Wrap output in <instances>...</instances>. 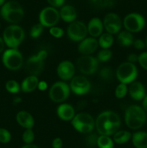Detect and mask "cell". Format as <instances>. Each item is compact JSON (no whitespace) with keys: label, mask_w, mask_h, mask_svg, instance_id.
<instances>
[{"label":"cell","mask_w":147,"mask_h":148,"mask_svg":"<svg viewBox=\"0 0 147 148\" xmlns=\"http://www.w3.org/2000/svg\"><path fill=\"white\" fill-rule=\"evenodd\" d=\"M4 1H5V0H0V6L3 5L4 3Z\"/></svg>","instance_id":"681fc988"},{"label":"cell","mask_w":147,"mask_h":148,"mask_svg":"<svg viewBox=\"0 0 147 148\" xmlns=\"http://www.w3.org/2000/svg\"><path fill=\"white\" fill-rule=\"evenodd\" d=\"M46 50H41L35 55L30 56L26 62V69L31 75L37 76L41 73L44 67V61L47 58Z\"/></svg>","instance_id":"8992f818"},{"label":"cell","mask_w":147,"mask_h":148,"mask_svg":"<svg viewBox=\"0 0 147 148\" xmlns=\"http://www.w3.org/2000/svg\"><path fill=\"white\" fill-rule=\"evenodd\" d=\"M11 134L8 130L4 128H0V143H8L11 140Z\"/></svg>","instance_id":"d590c367"},{"label":"cell","mask_w":147,"mask_h":148,"mask_svg":"<svg viewBox=\"0 0 147 148\" xmlns=\"http://www.w3.org/2000/svg\"><path fill=\"white\" fill-rule=\"evenodd\" d=\"M37 88L40 90H46L48 88V84L46 81H39Z\"/></svg>","instance_id":"ee69618b"},{"label":"cell","mask_w":147,"mask_h":148,"mask_svg":"<svg viewBox=\"0 0 147 148\" xmlns=\"http://www.w3.org/2000/svg\"><path fill=\"white\" fill-rule=\"evenodd\" d=\"M131 132L128 131H125V130H120V131H118L113 134V142L116 144L118 145H122L125 143H128L130 140L131 139Z\"/></svg>","instance_id":"484cf974"},{"label":"cell","mask_w":147,"mask_h":148,"mask_svg":"<svg viewBox=\"0 0 147 148\" xmlns=\"http://www.w3.org/2000/svg\"><path fill=\"white\" fill-rule=\"evenodd\" d=\"M138 62L143 69L147 70V52H143L138 56Z\"/></svg>","instance_id":"8d00e7d4"},{"label":"cell","mask_w":147,"mask_h":148,"mask_svg":"<svg viewBox=\"0 0 147 148\" xmlns=\"http://www.w3.org/2000/svg\"><path fill=\"white\" fill-rule=\"evenodd\" d=\"M128 92L131 98L135 101H143L146 95V89L144 85L140 82H133L131 83L129 88H128Z\"/></svg>","instance_id":"e0dca14e"},{"label":"cell","mask_w":147,"mask_h":148,"mask_svg":"<svg viewBox=\"0 0 147 148\" xmlns=\"http://www.w3.org/2000/svg\"><path fill=\"white\" fill-rule=\"evenodd\" d=\"M22 101V99L20 98H19V97H16L14 99V101H13V102H14V103H20V102Z\"/></svg>","instance_id":"c3c4849f"},{"label":"cell","mask_w":147,"mask_h":148,"mask_svg":"<svg viewBox=\"0 0 147 148\" xmlns=\"http://www.w3.org/2000/svg\"><path fill=\"white\" fill-rule=\"evenodd\" d=\"M4 44H5V43H4V40L0 38V53H1V51H3V50H4Z\"/></svg>","instance_id":"7dc6e473"},{"label":"cell","mask_w":147,"mask_h":148,"mask_svg":"<svg viewBox=\"0 0 147 148\" xmlns=\"http://www.w3.org/2000/svg\"><path fill=\"white\" fill-rule=\"evenodd\" d=\"M53 148H62L63 147V141L60 137H56L52 142Z\"/></svg>","instance_id":"60d3db41"},{"label":"cell","mask_w":147,"mask_h":148,"mask_svg":"<svg viewBox=\"0 0 147 148\" xmlns=\"http://www.w3.org/2000/svg\"><path fill=\"white\" fill-rule=\"evenodd\" d=\"M97 139L98 136H97L95 134H91L86 137V143L87 145L90 146V147H95L97 143Z\"/></svg>","instance_id":"f35d334b"},{"label":"cell","mask_w":147,"mask_h":148,"mask_svg":"<svg viewBox=\"0 0 147 148\" xmlns=\"http://www.w3.org/2000/svg\"><path fill=\"white\" fill-rule=\"evenodd\" d=\"M103 26L106 31L110 34L119 33L122 27V21L119 16L115 13L107 14L104 18Z\"/></svg>","instance_id":"5bb4252c"},{"label":"cell","mask_w":147,"mask_h":148,"mask_svg":"<svg viewBox=\"0 0 147 148\" xmlns=\"http://www.w3.org/2000/svg\"><path fill=\"white\" fill-rule=\"evenodd\" d=\"M60 17L66 23H73L76 20L77 13L74 7L71 5H66L62 7L59 12Z\"/></svg>","instance_id":"44dd1931"},{"label":"cell","mask_w":147,"mask_h":148,"mask_svg":"<svg viewBox=\"0 0 147 148\" xmlns=\"http://www.w3.org/2000/svg\"><path fill=\"white\" fill-rule=\"evenodd\" d=\"M56 112L58 116L63 121H71L76 115L74 107L68 103L61 104L57 108Z\"/></svg>","instance_id":"d6986e66"},{"label":"cell","mask_w":147,"mask_h":148,"mask_svg":"<svg viewBox=\"0 0 147 148\" xmlns=\"http://www.w3.org/2000/svg\"><path fill=\"white\" fill-rule=\"evenodd\" d=\"M47 1L52 7L55 8V7H61L64 3L65 0H47Z\"/></svg>","instance_id":"b9f144b4"},{"label":"cell","mask_w":147,"mask_h":148,"mask_svg":"<svg viewBox=\"0 0 147 148\" xmlns=\"http://www.w3.org/2000/svg\"><path fill=\"white\" fill-rule=\"evenodd\" d=\"M70 90V87L66 82H56L49 90V98L55 103H61L69 98Z\"/></svg>","instance_id":"52a82bcc"},{"label":"cell","mask_w":147,"mask_h":148,"mask_svg":"<svg viewBox=\"0 0 147 148\" xmlns=\"http://www.w3.org/2000/svg\"><path fill=\"white\" fill-rule=\"evenodd\" d=\"M95 127L100 135L110 136L118 131V129L114 127L108 120L107 111H103L98 116L95 121Z\"/></svg>","instance_id":"30bf717a"},{"label":"cell","mask_w":147,"mask_h":148,"mask_svg":"<svg viewBox=\"0 0 147 148\" xmlns=\"http://www.w3.org/2000/svg\"><path fill=\"white\" fill-rule=\"evenodd\" d=\"M138 76V69L134 64L128 62H123L116 70V77L120 83L131 84Z\"/></svg>","instance_id":"3957f363"},{"label":"cell","mask_w":147,"mask_h":148,"mask_svg":"<svg viewBox=\"0 0 147 148\" xmlns=\"http://www.w3.org/2000/svg\"><path fill=\"white\" fill-rule=\"evenodd\" d=\"M132 143L135 148H147V132H137L131 137Z\"/></svg>","instance_id":"603a6c76"},{"label":"cell","mask_w":147,"mask_h":148,"mask_svg":"<svg viewBox=\"0 0 147 148\" xmlns=\"http://www.w3.org/2000/svg\"><path fill=\"white\" fill-rule=\"evenodd\" d=\"M74 128L82 134H88L92 132L95 126L93 117L86 113H80L74 116L71 120Z\"/></svg>","instance_id":"277c9868"},{"label":"cell","mask_w":147,"mask_h":148,"mask_svg":"<svg viewBox=\"0 0 147 148\" xmlns=\"http://www.w3.org/2000/svg\"><path fill=\"white\" fill-rule=\"evenodd\" d=\"M146 121V114L142 107L137 105L129 106L125 111V122L131 130L141 128Z\"/></svg>","instance_id":"6da1fadb"},{"label":"cell","mask_w":147,"mask_h":148,"mask_svg":"<svg viewBox=\"0 0 147 148\" xmlns=\"http://www.w3.org/2000/svg\"><path fill=\"white\" fill-rule=\"evenodd\" d=\"M97 59L94 56H82L76 62V66L79 72L83 75H93L97 72L98 68Z\"/></svg>","instance_id":"9c48e42d"},{"label":"cell","mask_w":147,"mask_h":148,"mask_svg":"<svg viewBox=\"0 0 147 148\" xmlns=\"http://www.w3.org/2000/svg\"><path fill=\"white\" fill-rule=\"evenodd\" d=\"M98 46V40L95 38H86L80 41L78 50L79 53L84 54V56H87L94 53L97 50Z\"/></svg>","instance_id":"2e32d148"},{"label":"cell","mask_w":147,"mask_h":148,"mask_svg":"<svg viewBox=\"0 0 147 148\" xmlns=\"http://www.w3.org/2000/svg\"><path fill=\"white\" fill-rule=\"evenodd\" d=\"M5 88L9 92L13 94L18 93L21 90L20 85H19L18 82L14 79H10V80L7 81L5 85Z\"/></svg>","instance_id":"f546056e"},{"label":"cell","mask_w":147,"mask_h":148,"mask_svg":"<svg viewBox=\"0 0 147 148\" xmlns=\"http://www.w3.org/2000/svg\"><path fill=\"white\" fill-rule=\"evenodd\" d=\"M146 43H147V36H146V42H145Z\"/></svg>","instance_id":"f907efd6"},{"label":"cell","mask_w":147,"mask_h":148,"mask_svg":"<svg viewBox=\"0 0 147 148\" xmlns=\"http://www.w3.org/2000/svg\"><path fill=\"white\" fill-rule=\"evenodd\" d=\"M75 66L70 61H63L57 67V74L62 80H69L74 77Z\"/></svg>","instance_id":"9a60e30c"},{"label":"cell","mask_w":147,"mask_h":148,"mask_svg":"<svg viewBox=\"0 0 147 148\" xmlns=\"http://www.w3.org/2000/svg\"><path fill=\"white\" fill-rule=\"evenodd\" d=\"M118 41L122 46L128 47L133 43L134 36L132 33L127 30L121 31L118 35Z\"/></svg>","instance_id":"cb8c5ba5"},{"label":"cell","mask_w":147,"mask_h":148,"mask_svg":"<svg viewBox=\"0 0 147 148\" xmlns=\"http://www.w3.org/2000/svg\"><path fill=\"white\" fill-rule=\"evenodd\" d=\"M38 82V77L37 76L30 75V76L27 77L25 79H24L20 85V88H21L22 92H26V93L31 92L37 88Z\"/></svg>","instance_id":"7402d4cb"},{"label":"cell","mask_w":147,"mask_h":148,"mask_svg":"<svg viewBox=\"0 0 147 148\" xmlns=\"http://www.w3.org/2000/svg\"><path fill=\"white\" fill-rule=\"evenodd\" d=\"M87 31L92 38L99 37L103 31V23L98 17H94L88 23Z\"/></svg>","instance_id":"ac0fdd59"},{"label":"cell","mask_w":147,"mask_h":148,"mask_svg":"<svg viewBox=\"0 0 147 148\" xmlns=\"http://www.w3.org/2000/svg\"><path fill=\"white\" fill-rule=\"evenodd\" d=\"M128 91V88L125 84L120 83L117 86L116 89H115V96L118 99H122L126 95L127 92Z\"/></svg>","instance_id":"d6a6232c"},{"label":"cell","mask_w":147,"mask_h":148,"mask_svg":"<svg viewBox=\"0 0 147 148\" xmlns=\"http://www.w3.org/2000/svg\"><path fill=\"white\" fill-rule=\"evenodd\" d=\"M142 108H144V110L146 112H147V95H146L145 98L143 99Z\"/></svg>","instance_id":"f6af8a7d"},{"label":"cell","mask_w":147,"mask_h":148,"mask_svg":"<svg viewBox=\"0 0 147 148\" xmlns=\"http://www.w3.org/2000/svg\"><path fill=\"white\" fill-rule=\"evenodd\" d=\"M99 77L104 81H109L111 80L113 77V72H112V69L109 66H105L102 68L99 72Z\"/></svg>","instance_id":"1f68e13d"},{"label":"cell","mask_w":147,"mask_h":148,"mask_svg":"<svg viewBox=\"0 0 147 148\" xmlns=\"http://www.w3.org/2000/svg\"><path fill=\"white\" fill-rule=\"evenodd\" d=\"M43 26L40 23L35 24L31 27L30 31V36L32 38H37L40 35L42 34L43 31Z\"/></svg>","instance_id":"836d02e7"},{"label":"cell","mask_w":147,"mask_h":148,"mask_svg":"<svg viewBox=\"0 0 147 148\" xmlns=\"http://www.w3.org/2000/svg\"><path fill=\"white\" fill-rule=\"evenodd\" d=\"M0 14L2 18L7 22L17 23L22 19L24 16V10L18 2L10 1L3 4Z\"/></svg>","instance_id":"7a4b0ae2"},{"label":"cell","mask_w":147,"mask_h":148,"mask_svg":"<svg viewBox=\"0 0 147 148\" xmlns=\"http://www.w3.org/2000/svg\"><path fill=\"white\" fill-rule=\"evenodd\" d=\"M16 120L19 125L21 126L26 130L33 129L35 121L33 116L27 111H21L18 112L16 115Z\"/></svg>","instance_id":"ffe728a7"},{"label":"cell","mask_w":147,"mask_h":148,"mask_svg":"<svg viewBox=\"0 0 147 148\" xmlns=\"http://www.w3.org/2000/svg\"><path fill=\"white\" fill-rule=\"evenodd\" d=\"M49 33L52 36L55 38H61L63 36V30L61 27H52L49 30Z\"/></svg>","instance_id":"74e56055"},{"label":"cell","mask_w":147,"mask_h":148,"mask_svg":"<svg viewBox=\"0 0 147 148\" xmlns=\"http://www.w3.org/2000/svg\"><path fill=\"white\" fill-rule=\"evenodd\" d=\"M3 40L4 43L10 49H17L14 45L12 38V25L9 26L4 30L3 33Z\"/></svg>","instance_id":"f1b7e54d"},{"label":"cell","mask_w":147,"mask_h":148,"mask_svg":"<svg viewBox=\"0 0 147 148\" xmlns=\"http://www.w3.org/2000/svg\"><path fill=\"white\" fill-rule=\"evenodd\" d=\"M70 89L76 95H83L89 92L91 89V84L84 76L78 75L74 77L71 79Z\"/></svg>","instance_id":"4fadbf2b"},{"label":"cell","mask_w":147,"mask_h":148,"mask_svg":"<svg viewBox=\"0 0 147 148\" xmlns=\"http://www.w3.org/2000/svg\"><path fill=\"white\" fill-rule=\"evenodd\" d=\"M60 18L59 12L53 7H48L42 10L39 14L40 23L43 27H54Z\"/></svg>","instance_id":"8fae6325"},{"label":"cell","mask_w":147,"mask_h":148,"mask_svg":"<svg viewBox=\"0 0 147 148\" xmlns=\"http://www.w3.org/2000/svg\"><path fill=\"white\" fill-rule=\"evenodd\" d=\"M114 38L112 37V35L106 33H103L99 36V38L98 40V44L103 49H108L112 46Z\"/></svg>","instance_id":"4316f807"},{"label":"cell","mask_w":147,"mask_h":148,"mask_svg":"<svg viewBox=\"0 0 147 148\" xmlns=\"http://www.w3.org/2000/svg\"><path fill=\"white\" fill-rule=\"evenodd\" d=\"M87 33V27L81 21L73 22L67 28V36L72 41H82L86 38Z\"/></svg>","instance_id":"7c38bea8"},{"label":"cell","mask_w":147,"mask_h":148,"mask_svg":"<svg viewBox=\"0 0 147 148\" xmlns=\"http://www.w3.org/2000/svg\"><path fill=\"white\" fill-rule=\"evenodd\" d=\"M112 56V53L110 49H102L99 51V52L97 54L98 62H108L111 59Z\"/></svg>","instance_id":"4dcf8cb0"},{"label":"cell","mask_w":147,"mask_h":148,"mask_svg":"<svg viewBox=\"0 0 147 148\" xmlns=\"http://www.w3.org/2000/svg\"><path fill=\"white\" fill-rule=\"evenodd\" d=\"M97 146L99 148H113L114 142L110 136L99 135L97 139Z\"/></svg>","instance_id":"83f0119b"},{"label":"cell","mask_w":147,"mask_h":148,"mask_svg":"<svg viewBox=\"0 0 147 148\" xmlns=\"http://www.w3.org/2000/svg\"><path fill=\"white\" fill-rule=\"evenodd\" d=\"M127 60H128V62L130 63L134 64L135 62H138V56L135 53H131L128 56V58H127Z\"/></svg>","instance_id":"7bdbcfd3"},{"label":"cell","mask_w":147,"mask_h":148,"mask_svg":"<svg viewBox=\"0 0 147 148\" xmlns=\"http://www.w3.org/2000/svg\"><path fill=\"white\" fill-rule=\"evenodd\" d=\"M146 48H147V43H146Z\"/></svg>","instance_id":"816d5d0a"},{"label":"cell","mask_w":147,"mask_h":148,"mask_svg":"<svg viewBox=\"0 0 147 148\" xmlns=\"http://www.w3.org/2000/svg\"><path fill=\"white\" fill-rule=\"evenodd\" d=\"M35 140L34 132L32 129L25 130L22 134V140L26 145L32 144Z\"/></svg>","instance_id":"e575fe53"},{"label":"cell","mask_w":147,"mask_h":148,"mask_svg":"<svg viewBox=\"0 0 147 148\" xmlns=\"http://www.w3.org/2000/svg\"><path fill=\"white\" fill-rule=\"evenodd\" d=\"M0 27H1V25H0Z\"/></svg>","instance_id":"f5cc1de1"},{"label":"cell","mask_w":147,"mask_h":148,"mask_svg":"<svg viewBox=\"0 0 147 148\" xmlns=\"http://www.w3.org/2000/svg\"><path fill=\"white\" fill-rule=\"evenodd\" d=\"M133 46L138 50H142L146 47V43L141 39H136V40H134Z\"/></svg>","instance_id":"ab89813d"},{"label":"cell","mask_w":147,"mask_h":148,"mask_svg":"<svg viewBox=\"0 0 147 148\" xmlns=\"http://www.w3.org/2000/svg\"><path fill=\"white\" fill-rule=\"evenodd\" d=\"M2 62L10 70H19L23 64L22 55L17 49H10L3 53Z\"/></svg>","instance_id":"5b68a950"},{"label":"cell","mask_w":147,"mask_h":148,"mask_svg":"<svg viewBox=\"0 0 147 148\" xmlns=\"http://www.w3.org/2000/svg\"><path fill=\"white\" fill-rule=\"evenodd\" d=\"M123 26L130 33H138L145 27L146 21L144 17L138 13H130L124 18Z\"/></svg>","instance_id":"ba28073f"},{"label":"cell","mask_w":147,"mask_h":148,"mask_svg":"<svg viewBox=\"0 0 147 148\" xmlns=\"http://www.w3.org/2000/svg\"><path fill=\"white\" fill-rule=\"evenodd\" d=\"M12 38L16 48L22 42L24 38V30L20 26L17 25H12Z\"/></svg>","instance_id":"d4e9b609"},{"label":"cell","mask_w":147,"mask_h":148,"mask_svg":"<svg viewBox=\"0 0 147 148\" xmlns=\"http://www.w3.org/2000/svg\"><path fill=\"white\" fill-rule=\"evenodd\" d=\"M21 148H39V147L34 144H27V145H24L22 146Z\"/></svg>","instance_id":"bcb514c9"}]
</instances>
